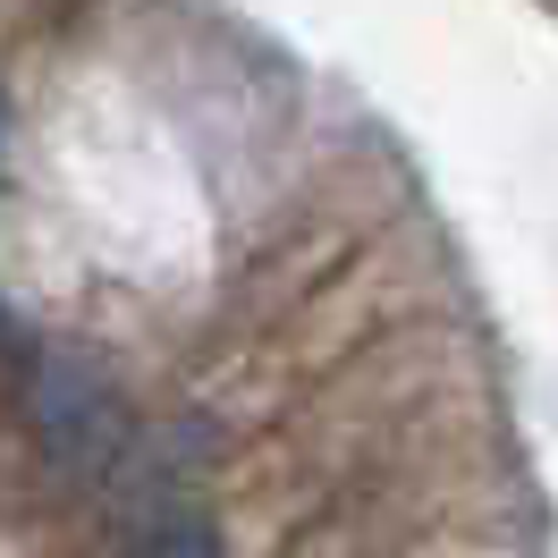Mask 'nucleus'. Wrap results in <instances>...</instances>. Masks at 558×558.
I'll list each match as a JSON object with an SVG mask.
<instances>
[{"instance_id": "obj_2", "label": "nucleus", "mask_w": 558, "mask_h": 558, "mask_svg": "<svg viewBox=\"0 0 558 558\" xmlns=\"http://www.w3.org/2000/svg\"><path fill=\"white\" fill-rule=\"evenodd\" d=\"M144 558H211L204 533H161V542H144Z\"/></svg>"}, {"instance_id": "obj_3", "label": "nucleus", "mask_w": 558, "mask_h": 558, "mask_svg": "<svg viewBox=\"0 0 558 558\" xmlns=\"http://www.w3.org/2000/svg\"><path fill=\"white\" fill-rule=\"evenodd\" d=\"M0 128H9V102H0Z\"/></svg>"}, {"instance_id": "obj_1", "label": "nucleus", "mask_w": 558, "mask_h": 558, "mask_svg": "<svg viewBox=\"0 0 558 558\" xmlns=\"http://www.w3.org/2000/svg\"><path fill=\"white\" fill-rule=\"evenodd\" d=\"M43 440L69 457V465H102L119 440H128V423H119V398L102 389V373L94 364H76V355H60V364H43Z\"/></svg>"}]
</instances>
